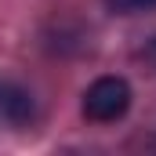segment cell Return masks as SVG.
I'll use <instances>...</instances> for the list:
<instances>
[{"mask_svg":"<svg viewBox=\"0 0 156 156\" xmlns=\"http://www.w3.org/2000/svg\"><path fill=\"white\" fill-rule=\"evenodd\" d=\"M131 109V87L120 76H102L83 91V116L94 123H113Z\"/></svg>","mask_w":156,"mask_h":156,"instance_id":"6da1fadb","label":"cell"},{"mask_svg":"<svg viewBox=\"0 0 156 156\" xmlns=\"http://www.w3.org/2000/svg\"><path fill=\"white\" fill-rule=\"evenodd\" d=\"M29 113H33L29 94H26L22 87H15V83H4V80H0V116H7L11 123H22Z\"/></svg>","mask_w":156,"mask_h":156,"instance_id":"7a4b0ae2","label":"cell"},{"mask_svg":"<svg viewBox=\"0 0 156 156\" xmlns=\"http://www.w3.org/2000/svg\"><path fill=\"white\" fill-rule=\"evenodd\" d=\"M109 7L120 15H138V11H153L156 0H109Z\"/></svg>","mask_w":156,"mask_h":156,"instance_id":"3957f363","label":"cell"},{"mask_svg":"<svg viewBox=\"0 0 156 156\" xmlns=\"http://www.w3.org/2000/svg\"><path fill=\"white\" fill-rule=\"evenodd\" d=\"M153 58H156V44H153Z\"/></svg>","mask_w":156,"mask_h":156,"instance_id":"277c9868","label":"cell"}]
</instances>
